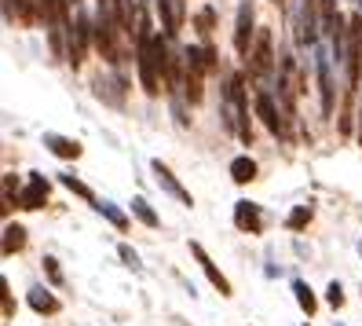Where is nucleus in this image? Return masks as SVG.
Instances as JSON below:
<instances>
[{"instance_id":"9","label":"nucleus","mask_w":362,"mask_h":326,"mask_svg":"<svg viewBox=\"0 0 362 326\" xmlns=\"http://www.w3.org/2000/svg\"><path fill=\"white\" fill-rule=\"evenodd\" d=\"M48 202V180L40 176V172H30V184L18 191V206L23 209H40Z\"/></svg>"},{"instance_id":"3","label":"nucleus","mask_w":362,"mask_h":326,"mask_svg":"<svg viewBox=\"0 0 362 326\" xmlns=\"http://www.w3.org/2000/svg\"><path fill=\"white\" fill-rule=\"evenodd\" d=\"M358 77H362V11H355L348 23V89H358Z\"/></svg>"},{"instance_id":"25","label":"nucleus","mask_w":362,"mask_h":326,"mask_svg":"<svg viewBox=\"0 0 362 326\" xmlns=\"http://www.w3.org/2000/svg\"><path fill=\"white\" fill-rule=\"evenodd\" d=\"M355 8H358V11H362V0H355Z\"/></svg>"},{"instance_id":"7","label":"nucleus","mask_w":362,"mask_h":326,"mask_svg":"<svg viewBox=\"0 0 362 326\" xmlns=\"http://www.w3.org/2000/svg\"><path fill=\"white\" fill-rule=\"evenodd\" d=\"M158 15H161L165 37L173 40V37L183 30V18H187V0H158Z\"/></svg>"},{"instance_id":"11","label":"nucleus","mask_w":362,"mask_h":326,"mask_svg":"<svg viewBox=\"0 0 362 326\" xmlns=\"http://www.w3.org/2000/svg\"><path fill=\"white\" fill-rule=\"evenodd\" d=\"M234 224L249 235H260L264 231V220H260V206L252 202H234Z\"/></svg>"},{"instance_id":"26","label":"nucleus","mask_w":362,"mask_h":326,"mask_svg":"<svg viewBox=\"0 0 362 326\" xmlns=\"http://www.w3.org/2000/svg\"><path fill=\"white\" fill-rule=\"evenodd\" d=\"M358 253H362V242H358Z\"/></svg>"},{"instance_id":"22","label":"nucleus","mask_w":362,"mask_h":326,"mask_svg":"<svg viewBox=\"0 0 362 326\" xmlns=\"http://www.w3.org/2000/svg\"><path fill=\"white\" fill-rule=\"evenodd\" d=\"M326 300L333 304V308H340V304H344V290H340V282H329V290H326Z\"/></svg>"},{"instance_id":"23","label":"nucleus","mask_w":362,"mask_h":326,"mask_svg":"<svg viewBox=\"0 0 362 326\" xmlns=\"http://www.w3.org/2000/svg\"><path fill=\"white\" fill-rule=\"evenodd\" d=\"M117 253H121V260H124V264H129V268H136V271L143 268V264H139V257H136V249H132V246H121Z\"/></svg>"},{"instance_id":"20","label":"nucleus","mask_w":362,"mask_h":326,"mask_svg":"<svg viewBox=\"0 0 362 326\" xmlns=\"http://www.w3.org/2000/svg\"><path fill=\"white\" fill-rule=\"evenodd\" d=\"M212 23H216V11H212V8H202V11L194 15V26H198V33H202V37H209V33H212Z\"/></svg>"},{"instance_id":"13","label":"nucleus","mask_w":362,"mask_h":326,"mask_svg":"<svg viewBox=\"0 0 362 326\" xmlns=\"http://www.w3.org/2000/svg\"><path fill=\"white\" fill-rule=\"evenodd\" d=\"M230 180H234V184H249V180H257V162H252L249 154L234 158V162H230Z\"/></svg>"},{"instance_id":"8","label":"nucleus","mask_w":362,"mask_h":326,"mask_svg":"<svg viewBox=\"0 0 362 326\" xmlns=\"http://www.w3.org/2000/svg\"><path fill=\"white\" fill-rule=\"evenodd\" d=\"M151 169H154V180H158V187H165L168 194H173V198L180 202V206H194V198H190V191L173 176V169H168L165 162H151Z\"/></svg>"},{"instance_id":"10","label":"nucleus","mask_w":362,"mask_h":326,"mask_svg":"<svg viewBox=\"0 0 362 326\" xmlns=\"http://www.w3.org/2000/svg\"><path fill=\"white\" fill-rule=\"evenodd\" d=\"M190 253L198 257V264H202V271H205V279L212 282V286H216V290H220L223 297H230V282H227V275H223V271H220L216 264H212V257H209V253H205V249H202L198 242H190Z\"/></svg>"},{"instance_id":"12","label":"nucleus","mask_w":362,"mask_h":326,"mask_svg":"<svg viewBox=\"0 0 362 326\" xmlns=\"http://www.w3.org/2000/svg\"><path fill=\"white\" fill-rule=\"evenodd\" d=\"M45 147L52 150L55 158H81V143L59 136V133H45Z\"/></svg>"},{"instance_id":"2","label":"nucleus","mask_w":362,"mask_h":326,"mask_svg":"<svg viewBox=\"0 0 362 326\" xmlns=\"http://www.w3.org/2000/svg\"><path fill=\"white\" fill-rule=\"evenodd\" d=\"M329 52L315 48V74H318V96H322V118H333V103H337V89H333V67H329Z\"/></svg>"},{"instance_id":"4","label":"nucleus","mask_w":362,"mask_h":326,"mask_svg":"<svg viewBox=\"0 0 362 326\" xmlns=\"http://www.w3.org/2000/svg\"><path fill=\"white\" fill-rule=\"evenodd\" d=\"M249 67H252V74L257 77H271L274 74V52H271V30H260L257 33V45H252V52H249Z\"/></svg>"},{"instance_id":"27","label":"nucleus","mask_w":362,"mask_h":326,"mask_svg":"<svg viewBox=\"0 0 362 326\" xmlns=\"http://www.w3.org/2000/svg\"><path fill=\"white\" fill-rule=\"evenodd\" d=\"M274 4H279V0H274Z\"/></svg>"},{"instance_id":"16","label":"nucleus","mask_w":362,"mask_h":326,"mask_svg":"<svg viewBox=\"0 0 362 326\" xmlns=\"http://www.w3.org/2000/svg\"><path fill=\"white\" fill-rule=\"evenodd\" d=\"M293 293H296V304H300V308H304L308 315H315L318 300H315V293H311V286H308V282H300V279H296V282H293Z\"/></svg>"},{"instance_id":"14","label":"nucleus","mask_w":362,"mask_h":326,"mask_svg":"<svg viewBox=\"0 0 362 326\" xmlns=\"http://www.w3.org/2000/svg\"><path fill=\"white\" fill-rule=\"evenodd\" d=\"M30 304H33V312H45V315L59 312V304H55V297H52L48 290H40V286H33V290H30Z\"/></svg>"},{"instance_id":"15","label":"nucleus","mask_w":362,"mask_h":326,"mask_svg":"<svg viewBox=\"0 0 362 326\" xmlns=\"http://www.w3.org/2000/svg\"><path fill=\"white\" fill-rule=\"evenodd\" d=\"M23 246H26V231L18 227V224H8L4 227V253L11 257V253H18Z\"/></svg>"},{"instance_id":"21","label":"nucleus","mask_w":362,"mask_h":326,"mask_svg":"<svg viewBox=\"0 0 362 326\" xmlns=\"http://www.w3.org/2000/svg\"><path fill=\"white\" fill-rule=\"evenodd\" d=\"M62 184H66V187H70L74 194H81V198H88V202H99V198H95V194H92L88 187H84L81 180H74V176H62Z\"/></svg>"},{"instance_id":"19","label":"nucleus","mask_w":362,"mask_h":326,"mask_svg":"<svg viewBox=\"0 0 362 326\" xmlns=\"http://www.w3.org/2000/svg\"><path fill=\"white\" fill-rule=\"evenodd\" d=\"M308 220H311V206H296V209L289 213V220H286V227H289V231H300V227H304Z\"/></svg>"},{"instance_id":"1","label":"nucleus","mask_w":362,"mask_h":326,"mask_svg":"<svg viewBox=\"0 0 362 326\" xmlns=\"http://www.w3.org/2000/svg\"><path fill=\"white\" fill-rule=\"evenodd\" d=\"M223 125L245 147L252 143V125H249V103H245V81H242V74H234L227 81V89H223Z\"/></svg>"},{"instance_id":"5","label":"nucleus","mask_w":362,"mask_h":326,"mask_svg":"<svg viewBox=\"0 0 362 326\" xmlns=\"http://www.w3.org/2000/svg\"><path fill=\"white\" fill-rule=\"evenodd\" d=\"M252 0H242L238 4V18H234V52L242 59L252 52Z\"/></svg>"},{"instance_id":"24","label":"nucleus","mask_w":362,"mask_h":326,"mask_svg":"<svg viewBox=\"0 0 362 326\" xmlns=\"http://www.w3.org/2000/svg\"><path fill=\"white\" fill-rule=\"evenodd\" d=\"M45 268H48V275H52V282H62V271H59V264H55V260H52V257L45 260Z\"/></svg>"},{"instance_id":"17","label":"nucleus","mask_w":362,"mask_h":326,"mask_svg":"<svg viewBox=\"0 0 362 326\" xmlns=\"http://www.w3.org/2000/svg\"><path fill=\"white\" fill-rule=\"evenodd\" d=\"M95 209H99V213L106 216V220L114 224V227H121V231L129 227V216H124V213H121V209H117L114 202H95Z\"/></svg>"},{"instance_id":"6","label":"nucleus","mask_w":362,"mask_h":326,"mask_svg":"<svg viewBox=\"0 0 362 326\" xmlns=\"http://www.w3.org/2000/svg\"><path fill=\"white\" fill-rule=\"evenodd\" d=\"M257 114H260V121L267 125V133H271V136H286V118L279 114V106H274V96H271L267 89L257 92Z\"/></svg>"},{"instance_id":"18","label":"nucleus","mask_w":362,"mask_h":326,"mask_svg":"<svg viewBox=\"0 0 362 326\" xmlns=\"http://www.w3.org/2000/svg\"><path fill=\"white\" fill-rule=\"evenodd\" d=\"M132 213L139 216L146 227H158V224H161V220H158V213L151 209V202H146V198H136V202H132Z\"/></svg>"}]
</instances>
